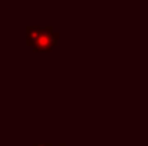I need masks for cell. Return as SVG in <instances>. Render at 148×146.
I'll use <instances>...</instances> for the list:
<instances>
[{
    "mask_svg": "<svg viewBox=\"0 0 148 146\" xmlns=\"http://www.w3.org/2000/svg\"><path fill=\"white\" fill-rule=\"evenodd\" d=\"M40 30H42V27L40 26H36V24H33V26H27L26 27V32H27V35H26V40H27V43L32 46V43L35 42V39L38 37V35L40 33Z\"/></svg>",
    "mask_w": 148,
    "mask_h": 146,
    "instance_id": "7a4b0ae2",
    "label": "cell"
},
{
    "mask_svg": "<svg viewBox=\"0 0 148 146\" xmlns=\"http://www.w3.org/2000/svg\"><path fill=\"white\" fill-rule=\"evenodd\" d=\"M58 39H59V33L53 32L52 26H43L40 33L32 43V48L35 52H46L52 49V46L58 42Z\"/></svg>",
    "mask_w": 148,
    "mask_h": 146,
    "instance_id": "6da1fadb",
    "label": "cell"
},
{
    "mask_svg": "<svg viewBox=\"0 0 148 146\" xmlns=\"http://www.w3.org/2000/svg\"><path fill=\"white\" fill-rule=\"evenodd\" d=\"M59 146H66L65 143H59Z\"/></svg>",
    "mask_w": 148,
    "mask_h": 146,
    "instance_id": "277c9868",
    "label": "cell"
},
{
    "mask_svg": "<svg viewBox=\"0 0 148 146\" xmlns=\"http://www.w3.org/2000/svg\"><path fill=\"white\" fill-rule=\"evenodd\" d=\"M33 146H53L52 143H33Z\"/></svg>",
    "mask_w": 148,
    "mask_h": 146,
    "instance_id": "3957f363",
    "label": "cell"
}]
</instances>
